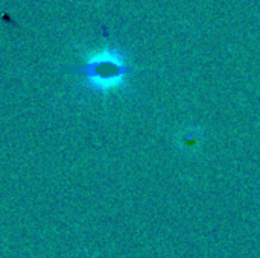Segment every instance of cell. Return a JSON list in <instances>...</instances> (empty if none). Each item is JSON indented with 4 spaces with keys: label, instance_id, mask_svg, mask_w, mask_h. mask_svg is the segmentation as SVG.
Returning a JSON list of instances; mask_svg holds the SVG:
<instances>
[{
    "label": "cell",
    "instance_id": "1",
    "mask_svg": "<svg viewBox=\"0 0 260 258\" xmlns=\"http://www.w3.org/2000/svg\"><path fill=\"white\" fill-rule=\"evenodd\" d=\"M69 71L79 73L94 88L111 90L123 81L128 68L123 62V58L117 52L113 49H104L98 55L91 56L87 62H84V65L73 67Z\"/></svg>",
    "mask_w": 260,
    "mask_h": 258
}]
</instances>
